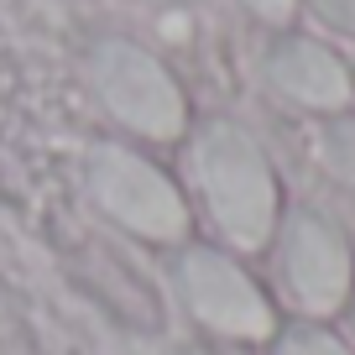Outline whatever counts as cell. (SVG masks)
Here are the masks:
<instances>
[{"label":"cell","mask_w":355,"mask_h":355,"mask_svg":"<svg viewBox=\"0 0 355 355\" xmlns=\"http://www.w3.org/2000/svg\"><path fill=\"white\" fill-rule=\"evenodd\" d=\"M277 355H350L334 334H319V329H298V334H288L282 340V350Z\"/></svg>","instance_id":"ba28073f"},{"label":"cell","mask_w":355,"mask_h":355,"mask_svg":"<svg viewBox=\"0 0 355 355\" xmlns=\"http://www.w3.org/2000/svg\"><path fill=\"white\" fill-rule=\"evenodd\" d=\"M251 6H256L261 16H288V6H293V0H251Z\"/></svg>","instance_id":"30bf717a"},{"label":"cell","mask_w":355,"mask_h":355,"mask_svg":"<svg viewBox=\"0 0 355 355\" xmlns=\"http://www.w3.org/2000/svg\"><path fill=\"white\" fill-rule=\"evenodd\" d=\"M319 6H324L329 21H340V26H350V32H355V0H319Z\"/></svg>","instance_id":"9c48e42d"},{"label":"cell","mask_w":355,"mask_h":355,"mask_svg":"<svg viewBox=\"0 0 355 355\" xmlns=\"http://www.w3.org/2000/svg\"><path fill=\"white\" fill-rule=\"evenodd\" d=\"M183 288H189V303L209 329L220 334H241V340H266L272 334V303L261 298L251 277H245L235 261L214 251H193L189 266H183Z\"/></svg>","instance_id":"277c9868"},{"label":"cell","mask_w":355,"mask_h":355,"mask_svg":"<svg viewBox=\"0 0 355 355\" xmlns=\"http://www.w3.org/2000/svg\"><path fill=\"white\" fill-rule=\"evenodd\" d=\"M324 162H329L345 183H355V121L334 125V131L324 136Z\"/></svg>","instance_id":"52a82bcc"},{"label":"cell","mask_w":355,"mask_h":355,"mask_svg":"<svg viewBox=\"0 0 355 355\" xmlns=\"http://www.w3.org/2000/svg\"><path fill=\"white\" fill-rule=\"evenodd\" d=\"M94 84L110 100V110L121 121H131L146 136H173L183 125V100H178L173 78L141 53V47L125 42H105L94 53Z\"/></svg>","instance_id":"3957f363"},{"label":"cell","mask_w":355,"mask_h":355,"mask_svg":"<svg viewBox=\"0 0 355 355\" xmlns=\"http://www.w3.org/2000/svg\"><path fill=\"white\" fill-rule=\"evenodd\" d=\"M282 266H288V288L298 293L303 309L329 313L350 298V251L345 241L313 214H298L282 245Z\"/></svg>","instance_id":"5b68a950"},{"label":"cell","mask_w":355,"mask_h":355,"mask_svg":"<svg viewBox=\"0 0 355 355\" xmlns=\"http://www.w3.org/2000/svg\"><path fill=\"white\" fill-rule=\"evenodd\" d=\"M272 78L303 105H340L345 100V68L313 42H282L272 53Z\"/></svg>","instance_id":"8992f818"},{"label":"cell","mask_w":355,"mask_h":355,"mask_svg":"<svg viewBox=\"0 0 355 355\" xmlns=\"http://www.w3.org/2000/svg\"><path fill=\"white\" fill-rule=\"evenodd\" d=\"M199 178H204L214 220L235 245H261L272 235L277 189H272V173H266L261 152L245 141V131L209 125L199 141Z\"/></svg>","instance_id":"6da1fadb"},{"label":"cell","mask_w":355,"mask_h":355,"mask_svg":"<svg viewBox=\"0 0 355 355\" xmlns=\"http://www.w3.org/2000/svg\"><path fill=\"white\" fill-rule=\"evenodd\" d=\"M89 183H94L100 204L115 220H125L131 230L152 235V241H173V235H183V225H189L183 199L173 193V183H167L152 162H141V157H131V152L100 146L94 162H89Z\"/></svg>","instance_id":"7a4b0ae2"}]
</instances>
